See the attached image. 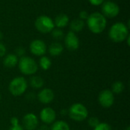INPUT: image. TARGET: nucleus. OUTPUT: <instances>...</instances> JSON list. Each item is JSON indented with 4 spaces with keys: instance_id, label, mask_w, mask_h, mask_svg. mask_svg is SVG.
Segmentation results:
<instances>
[{
    "instance_id": "f257e3e1",
    "label": "nucleus",
    "mask_w": 130,
    "mask_h": 130,
    "mask_svg": "<svg viewBox=\"0 0 130 130\" xmlns=\"http://www.w3.org/2000/svg\"><path fill=\"white\" fill-rule=\"evenodd\" d=\"M85 24L88 30L94 34H100L103 33L107 25V19L101 14V12L95 11L89 14Z\"/></svg>"
},
{
    "instance_id": "f03ea898",
    "label": "nucleus",
    "mask_w": 130,
    "mask_h": 130,
    "mask_svg": "<svg viewBox=\"0 0 130 130\" xmlns=\"http://www.w3.org/2000/svg\"><path fill=\"white\" fill-rule=\"evenodd\" d=\"M129 35V27L126 24L118 21L114 23L108 30L109 39L115 43H121L125 42Z\"/></svg>"
},
{
    "instance_id": "7ed1b4c3",
    "label": "nucleus",
    "mask_w": 130,
    "mask_h": 130,
    "mask_svg": "<svg viewBox=\"0 0 130 130\" xmlns=\"http://www.w3.org/2000/svg\"><path fill=\"white\" fill-rule=\"evenodd\" d=\"M18 67L20 72L27 76L36 75L39 69L37 61L34 58L28 56H24L19 58Z\"/></svg>"
},
{
    "instance_id": "20e7f679",
    "label": "nucleus",
    "mask_w": 130,
    "mask_h": 130,
    "mask_svg": "<svg viewBox=\"0 0 130 130\" xmlns=\"http://www.w3.org/2000/svg\"><path fill=\"white\" fill-rule=\"evenodd\" d=\"M28 86L27 80L24 76H17L10 81L8 89L12 96L20 97L26 93Z\"/></svg>"
},
{
    "instance_id": "39448f33",
    "label": "nucleus",
    "mask_w": 130,
    "mask_h": 130,
    "mask_svg": "<svg viewBox=\"0 0 130 130\" xmlns=\"http://www.w3.org/2000/svg\"><path fill=\"white\" fill-rule=\"evenodd\" d=\"M88 110L82 103H74L68 109V116L75 122H82L88 119Z\"/></svg>"
},
{
    "instance_id": "423d86ee",
    "label": "nucleus",
    "mask_w": 130,
    "mask_h": 130,
    "mask_svg": "<svg viewBox=\"0 0 130 130\" xmlns=\"http://www.w3.org/2000/svg\"><path fill=\"white\" fill-rule=\"evenodd\" d=\"M34 27L41 34H50L55 28L53 20L48 15H40L34 21Z\"/></svg>"
},
{
    "instance_id": "0eeeda50",
    "label": "nucleus",
    "mask_w": 130,
    "mask_h": 130,
    "mask_svg": "<svg viewBox=\"0 0 130 130\" xmlns=\"http://www.w3.org/2000/svg\"><path fill=\"white\" fill-rule=\"evenodd\" d=\"M120 12V6L115 2L106 0L101 5V14L107 19L115 18Z\"/></svg>"
},
{
    "instance_id": "6e6552de",
    "label": "nucleus",
    "mask_w": 130,
    "mask_h": 130,
    "mask_svg": "<svg viewBox=\"0 0 130 130\" xmlns=\"http://www.w3.org/2000/svg\"><path fill=\"white\" fill-rule=\"evenodd\" d=\"M98 104L105 109H108L113 107L115 102V95L110 89L102 90L98 97Z\"/></svg>"
},
{
    "instance_id": "1a4fd4ad",
    "label": "nucleus",
    "mask_w": 130,
    "mask_h": 130,
    "mask_svg": "<svg viewBox=\"0 0 130 130\" xmlns=\"http://www.w3.org/2000/svg\"><path fill=\"white\" fill-rule=\"evenodd\" d=\"M29 50L32 55L40 57L46 53L47 46L43 40L35 39L30 43Z\"/></svg>"
},
{
    "instance_id": "9d476101",
    "label": "nucleus",
    "mask_w": 130,
    "mask_h": 130,
    "mask_svg": "<svg viewBox=\"0 0 130 130\" xmlns=\"http://www.w3.org/2000/svg\"><path fill=\"white\" fill-rule=\"evenodd\" d=\"M56 117L57 113L53 108L50 107H45L40 111L38 118L43 124L50 126L56 120Z\"/></svg>"
},
{
    "instance_id": "9b49d317",
    "label": "nucleus",
    "mask_w": 130,
    "mask_h": 130,
    "mask_svg": "<svg viewBox=\"0 0 130 130\" xmlns=\"http://www.w3.org/2000/svg\"><path fill=\"white\" fill-rule=\"evenodd\" d=\"M21 123L24 130H37L40 125V120L35 113H27L23 117Z\"/></svg>"
},
{
    "instance_id": "f8f14e48",
    "label": "nucleus",
    "mask_w": 130,
    "mask_h": 130,
    "mask_svg": "<svg viewBox=\"0 0 130 130\" xmlns=\"http://www.w3.org/2000/svg\"><path fill=\"white\" fill-rule=\"evenodd\" d=\"M64 46L69 51H75L80 46V40L75 33L69 30L64 37Z\"/></svg>"
},
{
    "instance_id": "ddd939ff",
    "label": "nucleus",
    "mask_w": 130,
    "mask_h": 130,
    "mask_svg": "<svg viewBox=\"0 0 130 130\" xmlns=\"http://www.w3.org/2000/svg\"><path fill=\"white\" fill-rule=\"evenodd\" d=\"M37 101L42 104L47 105L51 104L55 98L54 91L49 88H43L39 90L38 93L36 95Z\"/></svg>"
},
{
    "instance_id": "4468645a",
    "label": "nucleus",
    "mask_w": 130,
    "mask_h": 130,
    "mask_svg": "<svg viewBox=\"0 0 130 130\" xmlns=\"http://www.w3.org/2000/svg\"><path fill=\"white\" fill-rule=\"evenodd\" d=\"M64 50V46L59 41H56L50 44L49 46H47V52L48 53L53 57L60 56Z\"/></svg>"
},
{
    "instance_id": "2eb2a0df",
    "label": "nucleus",
    "mask_w": 130,
    "mask_h": 130,
    "mask_svg": "<svg viewBox=\"0 0 130 130\" xmlns=\"http://www.w3.org/2000/svg\"><path fill=\"white\" fill-rule=\"evenodd\" d=\"M18 59L19 58L14 53H8L3 57L2 63L5 68L12 69L18 66Z\"/></svg>"
},
{
    "instance_id": "dca6fc26",
    "label": "nucleus",
    "mask_w": 130,
    "mask_h": 130,
    "mask_svg": "<svg viewBox=\"0 0 130 130\" xmlns=\"http://www.w3.org/2000/svg\"><path fill=\"white\" fill-rule=\"evenodd\" d=\"M27 82H28V85H30L32 88L37 89V90L43 88L45 85L44 79L42 77L37 75L30 76V78L27 81Z\"/></svg>"
},
{
    "instance_id": "f3484780",
    "label": "nucleus",
    "mask_w": 130,
    "mask_h": 130,
    "mask_svg": "<svg viewBox=\"0 0 130 130\" xmlns=\"http://www.w3.org/2000/svg\"><path fill=\"white\" fill-rule=\"evenodd\" d=\"M55 27L63 29L64 27H67L69 24V17L64 13L59 14L56 16L55 19L53 20Z\"/></svg>"
},
{
    "instance_id": "a211bd4d",
    "label": "nucleus",
    "mask_w": 130,
    "mask_h": 130,
    "mask_svg": "<svg viewBox=\"0 0 130 130\" xmlns=\"http://www.w3.org/2000/svg\"><path fill=\"white\" fill-rule=\"evenodd\" d=\"M69 25L70 27V30L76 34V33L82 31L84 29L85 26V21L78 18L73 19L71 22H69Z\"/></svg>"
},
{
    "instance_id": "6ab92c4d",
    "label": "nucleus",
    "mask_w": 130,
    "mask_h": 130,
    "mask_svg": "<svg viewBox=\"0 0 130 130\" xmlns=\"http://www.w3.org/2000/svg\"><path fill=\"white\" fill-rule=\"evenodd\" d=\"M50 130H71V128L66 121L58 120L50 125Z\"/></svg>"
},
{
    "instance_id": "aec40b11",
    "label": "nucleus",
    "mask_w": 130,
    "mask_h": 130,
    "mask_svg": "<svg viewBox=\"0 0 130 130\" xmlns=\"http://www.w3.org/2000/svg\"><path fill=\"white\" fill-rule=\"evenodd\" d=\"M37 63H38V66L43 71L49 70L50 69V67L52 66V61H51L50 58L46 56V55L40 56L39 62Z\"/></svg>"
},
{
    "instance_id": "412c9836",
    "label": "nucleus",
    "mask_w": 130,
    "mask_h": 130,
    "mask_svg": "<svg viewBox=\"0 0 130 130\" xmlns=\"http://www.w3.org/2000/svg\"><path fill=\"white\" fill-rule=\"evenodd\" d=\"M110 90L113 93L114 95L115 94H117V95L121 94L125 90V85L121 81H116L112 84Z\"/></svg>"
},
{
    "instance_id": "4be33fe9",
    "label": "nucleus",
    "mask_w": 130,
    "mask_h": 130,
    "mask_svg": "<svg viewBox=\"0 0 130 130\" xmlns=\"http://www.w3.org/2000/svg\"><path fill=\"white\" fill-rule=\"evenodd\" d=\"M51 35H52L53 38L55 39L56 41L63 40V38L65 37V34H64V31L62 30V29L57 28V27H55L51 31Z\"/></svg>"
},
{
    "instance_id": "5701e85b",
    "label": "nucleus",
    "mask_w": 130,
    "mask_h": 130,
    "mask_svg": "<svg viewBox=\"0 0 130 130\" xmlns=\"http://www.w3.org/2000/svg\"><path fill=\"white\" fill-rule=\"evenodd\" d=\"M88 124L90 127L91 128H94L96 127L99 123H100V120L97 117H88Z\"/></svg>"
},
{
    "instance_id": "b1692460",
    "label": "nucleus",
    "mask_w": 130,
    "mask_h": 130,
    "mask_svg": "<svg viewBox=\"0 0 130 130\" xmlns=\"http://www.w3.org/2000/svg\"><path fill=\"white\" fill-rule=\"evenodd\" d=\"M94 130H113L111 126L105 122H100V123L94 128Z\"/></svg>"
},
{
    "instance_id": "393cba45",
    "label": "nucleus",
    "mask_w": 130,
    "mask_h": 130,
    "mask_svg": "<svg viewBox=\"0 0 130 130\" xmlns=\"http://www.w3.org/2000/svg\"><path fill=\"white\" fill-rule=\"evenodd\" d=\"M25 53H26V50H25V49H24L23 46H18V47H17V48L15 49V50H14V54H15L18 58H21V57H22V56H26Z\"/></svg>"
},
{
    "instance_id": "a878e982",
    "label": "nucleus",
    "mask_w": 130,
    "mask_h": 130,
    "mask_svg": "<svg viewBox=\"0 0 130 130\" xmlns=\"http://www.w3.org/2000/svg\"><path fill=\"white\" fill-rule=\"evenodd\" d=\"M6 54H7L6 46L2 42H0V58L4 57Z\"/></svg>"
},
{
    "instance_id": "bb28decb",
    "label": "nucleus",
    "mask_w": 130,
    "mask_h": 130,
    "mask_svg": "<svg viewBox=\"0 0 130 130\" xmlns=\"http://www.w3.org/2000/svg\"><path fill=\"white\" fill-rule=\"evenodd\" d=\"M88 15H89V14L88 13L87 11L82 10V11H81L79 12V14H78V18L81 19V20H82V21H85L87 20Z\"/></svg>"
},
{
    "instance_id": "cd10ccee",
    "label": "nucleus",
    "mask_w": 130,
    "mask_h": 130,
    "mask_svg": "<svg viewBox=\"0 0 130 130\" xmlns=\"http://www.w3.org/2000/svg\"><path fill=\"white\" fill-rule=\"evenodd\" d=\"M106 0H88L89 3L91 5H94V6H101V5L105 2Z\"/></svg>"
},
{
    "instance_id": "c85d7f7f",
    "label": "nucleus",
    "mask_w": 130,
    "mask_h": 130,
    "mask_svg": "<svg viewBox=\"0 0 130 130\" xmlns=\"http://www.w3.org/2000/svg\"><path fill=\"white\" fill-rule=\"evenodd\" d=\"M11 126H17L20 124V120L17 117H12L10 120Z\"/></svg>"
},
{
    "instance_id": "c756f323",
    "label": "nucleus",
    "mask_w": 130,
    "mask_h": 130,
    "mask_svg": "<svg viewBox=\"0 0 130 130\" xmlns=\"http://www.w3.org/2000/svg\"><path fill=\"white\" fill-rule=\"evenodd\" d=\"M37 130H50V126L43 123L41 125H39Z\"/></svg>"
},
{
    "instance_id": "7c9ffc66",
    "label": "nucleus",
    "mask_w": 130,
    "mask_h": 130,
    "mask_svg": "<svg viewBox=\"0 0 130 130\" xmlns=\"http://www.w3.org/2000/svg\"><path fill=\"white\" fill-rule=\"evenodd\" d=\"M8 130H24L21 124L17 126H11Z\"/></svg>"
},
{
    "instance_id": "2f4dec72",
    "label": "nucleus",
    "mask_w": 130,
    "mask_h": 130,
    "mask_svg": "<svg viewBox=\"0 0 130 130\" xmlns=\"http://www.w3.org/2000/svg\"><path fill=\"white\" fill-rule=\"evenodd\" d=\"M130 35H129L128 37H127V38L126 39V40H125V42H126V43H127V46H129L130 45Z\"/></svg>"
},
{
    "instance_id": "473e14b6",
    "label": "nucleus",
    "mask_w": 130,
    "mask_h": 130,
    "mask_svg": "<svg viewBox=\"0 0 130 130\" xmlns=\"http://www.w3.org/2000/svg\"><path fill=\"white\" fill-rule=\"evenodd\" d=\"M61 114L62 115H68V110H62Z\"/></svg>"
},
{
    "instance_id": "72a5a7b5",
    "label": "nucleus",
    "mask_w": 130,
    "mask_h": 130,
    "mask_svg": "<svg viewBox=\"0 0 130 130\" xmlns=\"http://www.w3.org/2000/svg\"><path fill=\"white\" fill-rule=\"evenodd\" d=\"M3 37H4V34L2 31H0V42L3 40Z\"/></svg>"
},
{
    "instance_id": "f704fd0d",
    "label": "nucleus",
    "mask_w": 130,
    "mask_h": 130,
    "mask_svg": "<svg viewBox=\"0 0 130 130\" xmlns=\"http://www.w3.org/2000/svg\"><path fill=\"white\" fill-rule=\"evenodd\" d=\"M124 130H130V127L128 126H127V127H126V128Z\"/></svg>"
},
{
    "instance_id": "c9c22d12",
    "label": "nucleus",
    "mask_w": 130,
    "mask_h": 130,
    "mask_svg": "<svg viewBox=\"0 0 130 130\" xmlns=\"http://www.w3.org/2000/svg\"><path fill=\"white\" fill-rule=\"evenodd\" d=\"M1 102H2V95L0 94V104H1Z\"/></svg>"
}]
</instances>
